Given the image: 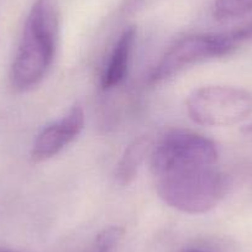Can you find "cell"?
Instances as JSON below:
<instances>
[{
  "label": "cell",
  "instance_id": "277c9868",
  "mask_svg": "<svg viewBox=\"0 0 252 252\" xmlns=\"http://www.w3.org/2000/svg\"><path fill=\"white\" fill-rule=\"evenodd\" d=\"M187 113L203 126H231L252 114V93L230 86H204L189 94Z\"/></svg>",
  "mask_w": 252,
  "mask_h": 252
},
{
  "label": "cell",
  "instance_id": "5bb4252c",
  "mask_svg": "<svg viewBox=\"0 0 252 252\" xmlns=\"http://www.w3.org/2000/svg\"><path fill=\"white\" fill-rule=\"evenodd\" d=\"M0 252H16V251H11V250H1V249H0Z\"/></svg>",
  "mask_w": 252,
  "mask_h": 252
},
{
  "label": "cell",
  "instance_id": "4fadbf2b",
  "mask_svg": "<svg viewBox=\"0 0 252 252\" xmlns=\"http://www.w3.org/2000/svg\"><path fill=\"white\" fill-rule=\"evenodd\" d=\"M182 252H204V251H202V250H197V249H188V250H184V251Z\"/></svg>",
  "mask_w": 252,
  "mask_h": 252
},
{
  "label": "cell",
  "instance_id": "6da1fadb",
  "mask_svg": "<svg viewBox=\"0 0 252 252\" xmlns=\"http://www.w3.org/2000/svg\"><path fill=\"white\" fill-rule=\"evenodd\" d=\"M60 33V10L56 0H37L24 23L20 43L11 64L10 83L26 92L42 82L52 66Z\"/></svg>",
  "mask_w": 252,
  "mask_h": 252
},
{
  "label": "cell",
  "instance_id": "ba28073f",
  "mask_svg": "<svg viewBox=\"0 0 252 252\" xmlns=\"http://www.w3.org/2000/svg\"><path fill=\"white\" fill-rule=\"evenodd\" d=\"M151 152L149 137L140 136L126 147L115 168V181L120 186H127L136 178L141 164Z\"/></svg>",
  "mask_w": 252,
  "mask_h": 252
},
{
  "label": "cell",
  "instance_id": "8992f818",
  "mask_svg": "<svg viewBox=\"0 0 252 252\" xmlns=\"http://www.w3.org/2000/svg\"><path fill=\"white\" fill-rule=\"evenodd\" d=\"M86 115L81 105H74L62 118L48 124L37 134L30 157L33 163L52 158L71 145L84 129Z\"/></svg>",
  "mask_w": 252,
  "mask_h": 252
},
{
  "label": "cell",
  "instance_id": "7c38bea8",
  "mask_svg": "<svg viewBox=\"0 0 252 252\" xmlns=\"http://www.w3.org/2000/svg\"><path fill=\"white\" fill-rule=\"evenodd\" d=\"M240 36H241L242 43L245 42H252V25L247 26V28L239 29Z\"/></svg>",
  "mask_w": 252,
  "mask_h": 252
},
{
  "label": "cell",
  "instance_id": "9c48e42d",
  "mask_svg": "<svg viewBox=\"0 0 252 252\" xmlns=\"http://www.w3.org/2000/svg\"><path fill=\"white\" fill-rule=\"evenodd\" d=\"M252 11V0H215L213 14L217 20L241 18Z\"/></svg>",
  "mask_w": 252,
  "mask_h": 252
},
{
  "label": "cell",
  "instance_id": "7a4b0ae2",
  "mask_svg": "<svg viewBox=\"0 0 252 252\" xmlns=\"http://www.w3.org/2000/svg\"><path fill=\"white\" fill-rule=\"evenodd\" d=\"M155 178L158 197L186 214L210 212L224 199L230 187L226 177L214 166L178 169Z\"/></svg>",
  "mask_w": 252,
  "mask_h": 252
},
{
  "label": "cell",
  "instance_id": "52a82bcc",
  "mask_svg": "<svg viewBox=\"0 0 252 252\" xmlns=\"http://www.w3.org/2000/svg\"><path fill=\"white\" fill-rule=\"evenodd\" d=\"M137 29L136 26L131 25L126 28L119 36L118 41L114 45L113 51L110 53L108 63L104 67L101 73L100 86L104 91H109L124 82L127 76L131 61L134 46L136 42Z\"/></svg>",
  "mask_w": 252,
  "mask_h": 252
},
{
  "label": "cell",
  "instance_id": "8fae6325",
  "mask_svg": "<svg viewBox=\"0 0 252 252\" xmlns=\"http://www.w3.org/2000/svg\"><path fill=\"white\" fill-rule=\"evenodd\" d=\"M124 231L120 227H109L105 229L100 235L98 236L96 244H98V249L100 252H109L119 241H120L121 236H123Z\"/></svg>",
  "mask_w": 252,
  "mask_h": 252
},
{
  "label": "cell",
  "instance_id": "3957f363",
  "mask_svg": "<svg viewBox=\"0 0 252 252\" xmlns=\"http://www.w3.org/2000/svg\"><path fill=\"white\" fill-rule=\"evenodd\" d=\"M242 45L239 30L221 35H193L174 43L149 76V84H159L204 61L230 55Z\"/></svg>",
  "mask_w": 252,
  "mask_h": 252
},
{
  "label": "cell",
  "instance_id": "5b68a950",
  "mask_svg": "<svg viewBox=\"0 0 252 252\" xmlns=\"http://www.w3.org/2000/svg\"><path fill=\"white\" fill-rule=\"evenodd\" d=\"M217 161L214 141L186 130L168 132L150 152V167L155 177L178 169L214 166Z\"/></svg>",
  "mask_w": 252,
  "mask_h": 252
},
{
  "label": "cell",
  "instance_id": "30bf717a",
  "mask_svg": "<svg viewBox=\"0 0 252 252\" xmlns=\"http://www.w3.org/2000/svg\"><path fill=\"white\" fill-rule=\"evenodd\" d=\"M163 0H123L120 10L124 15L134 16L154 8Z\"/></svg>",
  "mask_w": 252,
  "mask_h": 252
}]
</instances>
